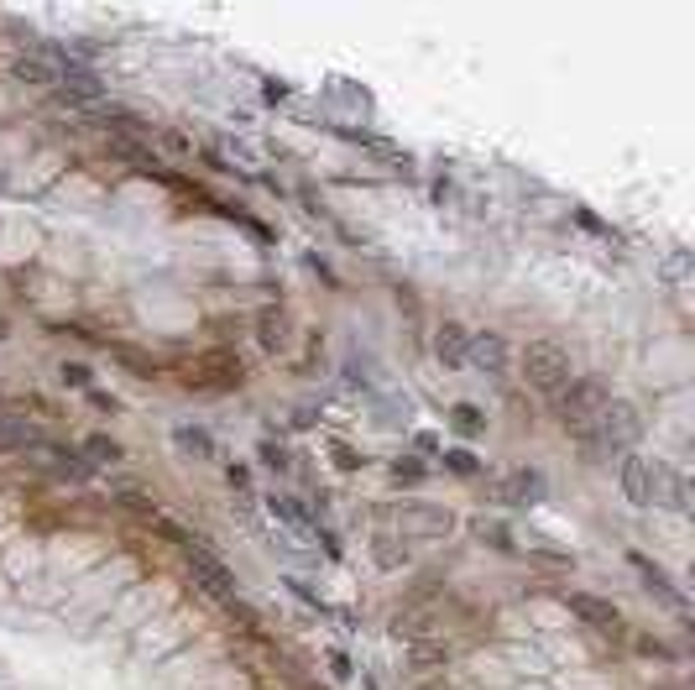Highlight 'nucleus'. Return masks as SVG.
<instances>
[{
    "mask_svg": "<svg viewBox=\"0 0 695 690\" xmlns=\"http://www.w3.org/2000/svg\"><path fill=\"white\" fill-rule=\"evenodd\" d=\"M518 372L528 377V387L544 398H560L565 387L575 382V361L560 340H528L523 345V361H518Z\"/></svg>",
    "mask_w": 695,
    "mask_h": 690,
    "instance_id": "obj_1",
    "label": "nucleus"
},
{
    "mask_svg": "<svg viewBox=\"0 0 695 690\" xmlns=\"http://www.w3.org/2000/svg\"><path fill=\"white\" fill-rule=\"evenodd\" d=\"M607 382H596V377H575L560 398H554V419H560L570 434H581V440H591V429L601 419V408H607Z\"/></svg>",
    "mask_w": 695,
    "mask_h": 690,
    "instance_id": "obj_2",
    "label": "nucleus"
},
{
    "mask_svg": "<svg viewBox=\"0 0 695 690\" xmlns=\"http://www.w3.org/2000/svg\"><path fill=\"white\" fill-rule=\"evenodd\" d=\"M643 440V413L633 398H607V408H601V419L591 429V445L596 450H628Z\"/></svg>",
    "mask_w": 695,
    "mask_h": 690,
    "instance_id": "obj_3",
    "label": "nucleus"
},
{
    "mask_svg": "<svg viewBox=\"0 0 695 690\" xmlns=\"http://www.w3.org/2000/svg\"><path fill=\"white\" fill-rule=\"evenodd\" d=\"M183 565H189V575H194V586L199 591H210L215 602L225 607V602H236V575H230V565L220 560V555H210L204 544H183Z\"/></svg>",
    "mask_w": 695,
    "mask_h": 690,
    "instance_id": "obj_4",
    "label": "nucleus"
},
{
    "mask_svg": "<svg viewBox=\"0 0 695 690\" xmlns=\"http://www.w3.org/2000/svg\"><path fill=\"white\" fill-rule=\"evenodd\" d=\"M183 387H194V393H230V387H241V361H236V351L199 356L189 372H183Z\"/></svg>",
    "mask_w": 695,
    "mask_h": 690,
    "instance_id": "obj_5",
    "label": "nucleus"
},
{
    "mask_svg": "<svg viewBox=\"0 0 695 690\" xmlns=\"http://www.w3.org/2000/svg\"><path fill=\"white\" fill-rule=\"evenodd\" d=\"M565 607H570V617H581L586 628L607 633V638H622V612H617V602H607V596H591V591H565Z\"/></svg>",
    "mask_w": 695,
    "mask_h": 690,
    "instance_id": "obj_6",
    "label": "nucleus"
},
{
    "mask_svg": "<svg viewBox=\"0 0 695 690\" xmlns=\"http://www.w3.org/2000/svg\"><path fill=\"white\" fill-rule=\"evenodd\" d=\"M622 497H628L633 508H654L659 502V460L622 455Z\"/></svg>",
    "mask_w": 695,
    "mask_h": 690,
    "instance_id": "obj_7",
    "label": "nucleus"
},
{
    "mask_svg": "<svg viewBox=\"0 0 695 690\" xmlns=\"http://www.w3.org/2000/svg\"><path fill=\"white\" fill-rule=\"evenodd\" d=\"M63 53L58 48H32V53H21L16 63H11V79L16 84H53L58 74H63Z\"/></svg>",
    "mask_w": 695,
    "mask_h": 690,
    "instance_id": "obj_8",
    "label": "nucleus"
},
{
    "mask_svg": "<svg viewBox=\"0 0 695 690\" xmlns=\"http://www.w3.org/2000/svg\"><path fill=\"white\" fill-rule=\"evenodd\" d=\"M434 356L445 372H466V356H471V335L466 325H455V319H445V325L434 330Z\"/></svg>",
    "mask_w": 695,
    "mask_h": 690,
    "instance_id": "obj_9",
    "label": "nucleus"
},
{
    "mask_svg": "<svg viewBox=\"0 0 695 690\" xmlns=\"http://www.w3.org/2000/svg\"><path fill=\"white\" fill-rule=\"evenodd\" d=\"M628 560H633V570L643 575V591H648V596H659V602H664L669 612H680V617L690 612V607H685V596H680L675 586H669V575H664L654 560H643V555H628Z\"/></svg>",
    "mask_w": 695,
    "mask_h": 690,
    "instance_id": "obj_10",
    "label": "nucleus"
},
{
    "mask_svg": "<svg viewBox=\"0 0 695 690\" xmlns=\"http://www.w3.org/2000/svg\"><path fill=\"white\" fill-rule=\"evenodd\" d=\"M471 361H476V372L502 377V372H507V340H502V335H476V340H471L466 366H471Z\"/></svg>",
    "mask_w": 695,
    "mask_h": 690,
    "instance_id": "obj_11",
    "label": "nucleus"
},
{
    "mask_svg": "<svg viewBox=\"0 0 695 690\" xmlns=\"http://www.w3.org/2000/svg\"><path fill=\"white\" fill-rule=\"evenodd\" d=\"M502 502H513V508H534V502H544V476L539 471H513L502 481Z\"/></svg>",
    "mask_w": 695,
    "mask_h": 690,
    "instance_id": "obj_12",
    "label": "nucleus"
},
{
    "mask_svg": "<svg viewBox=\"0 0 695 690\" xmlns=\"http://www.w3.org/2000/svg\"><path fill=\"white\" fill-rule=\"evenodd\" d=\"M659 502L675 513H690V481L675 466H664V460H659Z\"/></svg>",
    "mask_w": 695,
    "mask_h": 690,
    "instance_id": "obj_13",
    "label": "nucleus"
},
{
    "mask_svg": "<svg viewBox=\"0 0 695 690\" xmlns=\"http://www.w3.org/2000/svg\"><path fill=\"white\" fill-rule=\"evenodd\" d=\"M173 440H178V450H189L194 460H215V440L204 429H194V424H178Z\"/></svg>",
    "mask_w": 695,
    "mask_h": 690,
    "instance_id": "obj_14",
    "label": "nucleus"
},
{
    "mask_svg": "<svg viewBox=\"0 0 695 690\" xmlns=\"http://www.w3.org/2000/svg\"><path fill=\"white\" fill-rule=\"evenodd\" d=\"M110 356L115 361H126V372L131 377H157V361L147 351H136V345H110Z\"/></svg>",
    "mask_w": 695,
    "mask_h": 690,
    "instance_id": "obj_15",
    "label": "nucleus"
},
{
    "mask_svg": "<svg viewBox=\"0 0 695 690\" xmlns=\"http://www.w3.org/2000/svg\"><path fill=\"white\" fill-rule=\"evenodd\" d=\"M84 450H89V466H121V445L110 434H89Z\"/></svg>",
    "mask_w": 695,
    "mask_h": 690,
    "instance_id": "obj_16",
    "label": "nucleus"
},
{
    "mask_svg": "<svg viewBox=\"0 0 695 690\" xmlns=\"http://www.w3.org/2000/svg\"><path fill=\"white\" fill-rule=\"evenodd\" d=\"M257 335H262V345H267V351H277V345L288 340V314H283V309H267V314H262V330H257Z\"/></svg>",
    "mask_w": 695,
    "mask_h": 690,
    "instance_id": "obj_17",
    "label": "nucleus"
},
{
    "mask_svg": "<svg viewBox=\"0 0 695 690\" xmlns=\"http://www.w3.org/2000/svg\"><path fill=\"white\" fill-rule=\"evenodd\" d=\"M450 424H455L460 434H471V440H476V434L486 429V419H481V413H476L471 403H455V413H450Z\"/></svg>",
    "mask_w": 695,
    "mask_h": 690,
    "instance_id": "obj_18",
    "label": "nucleus"
},
{
    "mask_svg": "<svg viewBox=\"0 0 695 690\" xmlns=\"http://www.w3.org/2000/svg\"><path fill=\"white\" fill-rule=\"evenodd\" d=\"M63 382H68V387H84V393H89V382H95V377H89L84 361H63Z\"/></svg>",
    "mask_w": 695,
    "mask_h": 690,
    "instance_id": "obj_19",
    "label": "nucleus"
},
{
    "mask_svg": "<svg viewBox=\"0 0 695 690\" xmlns=\"http://www.w3.org/2000/svg\"><path fill=\"white\" fill-rule=\"evenodd\" d=\"M157 142L168 147V152H178V157H189V152H194V142H189V136H178V131H157Z\"/></svg>",
    "mask_w": 695,
    "mask_h": 690,
    "instance_id": "obj_20",
    "label": "nucleus"
},
{
    "mask_svg": "<svg viewBox=\"0 0 695 690\" xmlns=\"http://www.w3.org/2000/svg\"><path fill=\"white\" fill-rule=\"evenodd\" d=\"M377 560H387V565H398V560H408V549H398L387 534H377Z\"/></svg>",
    "mask_w": 695,
    "mask_h": 690,
    "instance_id": "obj_21",
    "label": "nucleus"
},
{
    "mask_svg": "<svg viewBox=\"0 0 695 690\" xmlns=\"http://www.w3.org/2000/svg\"><path fill=\"white\" fill-rule=\"evenodd\" d=\"M262 466H272V471H288V455H283V445H262Z\"/></svg>",
    "mask_w": 695,
    "mask_h": 690,
    "instance_id": "obj_22",
    "label": "nucleus"
},
{
    "mask_svg": "<svg viewBox=\"0 0 695 690\" xmlns=\"http://www.w3.org/2000/svg\"><path fill=\"white\" fill-rule=\"evenodd\" d=\"M476 528H481V539H492L497 549H513V539H507V528H502V523H476Z\"/></svg>",
    "mask_w": 695,
    "mask_h": 690,
    "instance_id": "obj_23",
    "label": "nucleus"
},
{
    "mask_svg": "<svg viewBox=\"0 0 695 690\" xmlns=\"http://www.w3.org/2000/svg\"><path fill=\"white\" fill-rule=\"evenodd\" d=\"M445 460H450V466H455V471H466V476H471V471H476V460H471V455H460V450H450V455H445Z\"/></svg>",
    "mask_w": 695,
    "mask_h": 690,
    "instance_id": "obj_24",
    "label": "nucleus"
},
{
    "mask_svg": "<svg viewBox=\"0 0 695 690\" xmlns=\"http://www.w3.org/2000/svg\"><path fill=\"white\" fill-rule=\"evenodd\" d=\"M0 340H11V325H6V314H0Z\"/></svg>",
    "mask_w": 695,
    "mask_h": 690,
    "instance_id": "obj_25",
    "label": "nucleus"
},
{
    "mask_svg": "<svg viewBox=\"0 0 695 690\" xmlns=\"http://www.w3.org/2000/svg\"><path fill=\"white\" fill-rule=\"evenodd\" d=\"M366 690H382V685H377V680H366Z\"/></svg>",
    "mask_w": 695,
    "mask_h": 690,
    "instance_id": "obj_26",
    "label": "nucleus"
}]
</instances>
